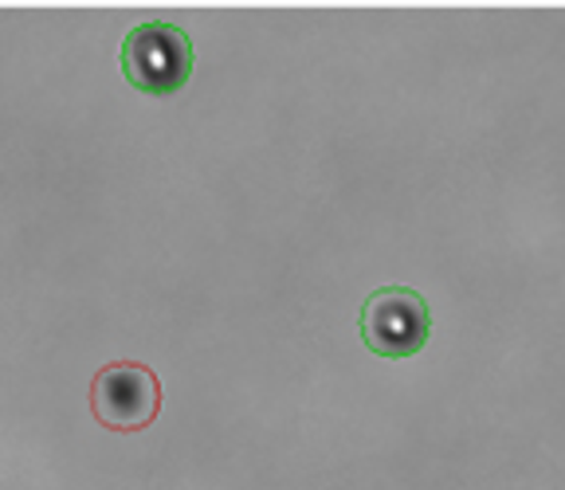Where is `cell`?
Listing matches in <instances>:
<instances>
[{
  "mask_svg": "<svg viewBox=\"0 0 565 490\" xmlns=\"http://www.w3.org/2000/svg\"><path fill=\"white\" fill-rule=\"evenodd\" d=\"M122 75L141 95H173L193 75V44L177 24H138L122 44Z\"/></svg>",
  "mask_w": 565,
  "mask_h": 490,
  "instance_id": "1",
  "label": "cell"
},
{
  "mask_svg": "<svg viewBox=\"0 0 565 490\" xmlns=\"http://www.w3.org/2000/svg\"><path fill=\"white\" fill-rule=\"evenodd\" d=\"M362 342L377 358H416L428 345L433 315L413 287H377L362 302Z\"/></svg>",
  "mask_w": 565,
  "mask_h": 490,
  "instance_id": "2",
  "label": "cell"
},
{
  "mask_svg": "<svg viewBox=\"0 0 565 490\" xmlns=\"http://www.w3.org/2000/svg\"><path fill=\"white\" fill-rule=\"evenodd\" d=\"M95 420L110 432H141L158 420L161 385L158 376L138 361H115L95 376L90 385Z\"/></svg>",
  "mask_w": 565,
  "mask_h": 490,
  "instance_id": "3",
  "label": "cell"
}]
</instances>
